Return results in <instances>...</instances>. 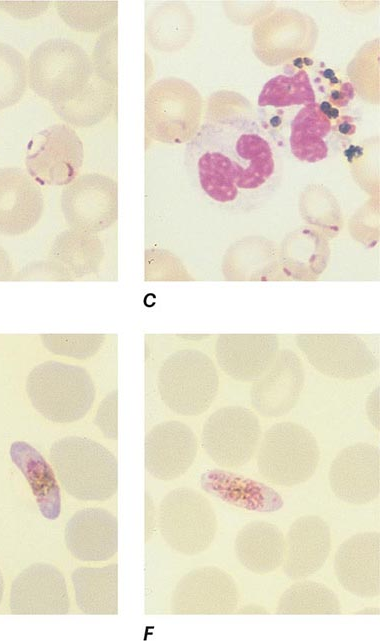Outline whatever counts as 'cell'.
Segmentation results:
<instances>
[{"label":"cell","instance_id":"1","mask_svg":"<svg viewBox=\"0 0 380 641\" xmlns=\"http://www.w3.org/2000/svg\"><path fill=\"white\" fill-rule=\"evenodd\" d=\"M184 159L201 194L232 214L263 207L283 179L279 144L268 129L247 116L205 122L187 143Z\"/></svg>","mask_w":380,"mask_h":641},{"label":"cell","instance_id":"2","mask_svg":"<svg viewBox=\"0 0 380 641\" xmlns=\"http://www.w3.org/2000/svg\"><path fill=\"white\" fill-rule=\"evenodd\" d=\"M49 459L63 489L78 500L104 501L117 491V459L92 439H58L50 447Z\"/></svg>","mask_w":380,"mask_h":641},{"label":"cell","instance_id":"3","mask_svg":"<svg viewBox=\"0 0 380 641\" xmlns=\"http://www.w3.org/2000/svg\"><path fill=\"white\" fill-rule=\"evenodd\" d=\"M25 388L36 411L55 423L82 419L96 396L95 384L85 368L55 360L36 365L27 376Z\"/></svg>","mask_w":380,"mask_h":641},{"label":"cell","instance_id":"4","mask_svg":"<svg viewBox=\"0 0 380 641\" xmlns=\"http://www.w3.org/2000/svg\"><path fill=\"white\" fill-rule=\"evenodd\" d=\"M27 68L29 87L51 105L73 99L94 73L85 50L60 37L50 38L35 47Z\"/></svg>","mask_w":380,"mask_h":641},{"label":"cell","instance_id":"5","mask_svg":"<svg viewBox=\"0 0 380 641\" xmlns=\"http://www.w3.org/2000/svg\"><path fill=\"white\" fill-rule=\"evenodd\" d=\"M320 460L315 436L304 426L289 421L270 426L257 451L259 474L268 482L292 487L309 480Z\"/></svg>","mask_w":380,"mask_h":641},{"label":"cell","instance_id":"6","mask_svg":"<svg viewBox=\"0 0 380 641\" xmlns=\"http://www.w3.org/2000/svg\"><path fill=\"white\" fill-rule=\"evenodd\" d=\"M157 387L164 404L182 416H198L213 403L219 389L214 363L204 353L182 349L161 364Z\"/></svg>","mask_w":380,"mask_h":641},{"label":"cell","instance_id":"7","mask_svg":"<svg viewBox=\"0 0 380 641\" xmlns=\"http://www.w3.org/2000/svg\"><path fill=\"white\" fill-rule=\"evenodd\" d=\"M158 525L163 539L173 550L193 556L204 552L213 542L217 517L203 494L180 487L162 499Z\"/></svg>","mask_w":380,"mask_h":641},{"label":"cell","instance_id":"8","mask_svg":"<svg viewBox=\"0 0 380 641\" xmlns=\"http://www.w3.org/2000/svg\"><path fill=\"white\" fill-rule=\"evenodd\" d=\"M262 430L259 418L250 409L224 406L204 422L201 443L208 457L223 468L235 469L247 464L255 455Z\"/></svg>","mask_w":380,"mask_h":641},{"label":"cell","instance_id":"9","mask_svg":"<svg viewBox=\"0 0 380 641\" xmlns=\"http://www.w3.org/2000/svg\"><path fill=\"white\" fill-rule=\"evenodd\" d=\"M199 98L187 82L166 78L152 84L145 95V129L162 142L191 138L197 125Z\"/></svg>","mask_w":380,"mask_h":641},{"label":"cell","instance_id":"10","mask_svg":"<svg viewBox=\"0 0 380 641\" xmlns=\"http://www.w3.org/2000/svg\"><path fill=\"white\" fill-rule=\"evenodd\" d=\"M84 161L83 143L63 123L36 133L28 144L25 165L29 176L44 186H66L78 177Z\"/></svg>","mask_w":380,"mask_h":641},{"label":"cell","instance_id":"11","mask_svg":"<svg viewBox=\"0 0 380 641\" xmlns=\"http://www.w3.org/2000/svg\"><path fill=\"white\" fill-rule=\"evenodd\" d=\"M60 204L71 229L97 234L117 220V183L104 174H82L63 188Z\"/></svg>","mask_w":380,"mask_h":641},{"label":"cell","instance_id":"12","mask_svg":"<svg viewBox=\"0 0 380 641\" xmlns=\"http://www.w3.org/2000/svg\"><path fill=\"white\" fill-rule=\"evenodd\" d=\"M239 591L230 574L216 566H203L185 574L173 589L174 615H226L237 609Z\"/></svg>","mask_w":380,"mask_h":641},{"label":"cell","instance_id":"13","mask_svg":"<svg viewBox=\"0 0 380 641\" xmlns=\"http://www.w3.org/2000/svg\"><path fill=\"white\" fill-rule=\"evenodd\" d=\"M328 478L340 500L353 505L372 502L380 492L378 447L365 442L345 447L333 459Z\"/></svg>","mask_w":380,"mask_h":641},{"label":"cell","instance_id":"14","mask_svg":"<svg viewBox=\"0 0 380 641\" xmlns=\"http://www.w3.org/2000/svg\"><path fill=\"white\" fill-rule=\"evenodd\" d=\"M14 615H63L70 609L65 578L53 565L34 563L13 581L9 599Z\"/></svg>","mask_w":380,"mask_h":641},{"label":"cell","instance_id":"15","mask_svg":"<svg viewBox=\"0 0 380 641\" xmlns=\"http://www.w3.org/2000/svg\"><path fill=\"white\" fill-rule=\"evenodd\" d=\"M197 452L195 433L180 421L158 423L145 437V467L159 480L169 481L182 476L192 466Z\"/></svg>","mask_w":380,"mask_h":641},{"label":"cell","instance_id":"16","mask_svg":"<svg viewBox=\"0 0 380 641\" xmlns=\"http://www.w3.org/2000/svg\"><path fill=\"white\" fill-rule=\"evenodd\" d=\"M334 572L349 593L376 597L380 593V534L362 532L345 540L334 557Z\"/></svg>","mask_w":380,"mask_h":641},{"label":"cell","instance_id":"17","mask_svg":"<svg viewBox=\"0 0 380 641\" xmlns=\"http://www.w3.org/2000/svg\"><path fill=\"white\" fill-rule=\"evenodd\" d=\"M44 198L39 185L18 167H0V234L28 233L40 221Z\"/></svg>","mask_w":380,"mask_h":641},{"label":"cell","instance_id":"18","mask_svg":"<svg viewBox=\"0 0 380 641\" xmlns=\"http://www.w3.org/2000/svg\"><path fill=\"white\" fill-rule=\"evenodd\" d=\"M305 382L301 362L292 352H284L250 388L253 408L267 418L281 417L298 403Z\"/></svg>","mask_w":380,"mask_h":641},{"label":"cell","instance_id":"19","mask_svg":"<svg viewBox=\"0 0 380 641\" xmlns=\"http://www.w3.org/2000/svg\"><path fill=\"white\" fill-rule=\"evenodd\" d=\"M300 346L312 366L332 378H362L376 367L367 347L355 337L305 336L301 338Z\"/></svg>","mask_w":380,"mask_h":641},{"label":"cell","instance_id":"20","mask_svg":"<svg viewBox=\"0 0 380 641\" xmlns=\"http://www.w3.org/2000/svg\"><path fill=\"white\" fill-rule=\"evenodd\" d=\"M65 544L73 557L85 562L106 561L118 549V521L99 507L77 511L66 523Z\"/></svg>","mask_w":380,"mask_h":641},{"label":"cell","instance_id":"21","mask_svg":"<svg viewBox=\"0 0 380 641\" xmlns=\"http://www.w3.org/2000/svg\"><path fill=\"white\" fill-rule=\"evenodd\" d=\"M331 550L330 527L317 515H305L290 526L285 539L282 562L285 575L292 580L319 571Z\"/></svg>","mask_w":380,"mask_h":641},{"label":"cell","instance_id":"22","mask_svg":"<svg viewBox=\"0 0 380 641\" xmlns=\"http://www.w3.org/2000/svg\"><path fill=\"white\" fill-rule=\"evenodd\" d=\"M277 349L273 336H221L217 360L232 379L253 382L272 364Z\"/></svg>","mask_w":380,"mask_h":641},{"label":"cell","instance_id":"23","mask_svg":"<svg viewBox=\"0 0 380 641\" xmlns=\"http://www.w3.org/2000/svg\"><path fill=\"white\" fill-rule=\"evenodd\" d=\"M234 551L238 561L249 571L256 574L270 573L283 562L285 537L272 523L252 521L238 532Z\"/></svg>","mask_w":380,"mask_h":641},{"label":"cell","instance_id":"24","mask_svg":"<svg viewBox=\"0 0 380 641\" xmlns=\"http://www.w3.org/2000/svg\"><path fill=\"white\" fill-rule=\"evenodd\" d=\"M78 608L89 615L118 614V565L79 567L72 573Z\"/></svg>","mask_w":380,"mask_h":641},{"label":"cell","instance_id":"25","mask_svg":"<svg viewBox=\"0 0 380 641\" xmlns=\"http://www.w3.org/2000/svg\"><path fill=\"white\" fill-rule=\"evenodd\" d=\"M332 121L322 112L319 103L302 106L290 122L289 148L301 162L317 163L328 157V138Z\"/></svg>","mask_w":380,"mask_h":641},{"label":"cell","instance_id":"26","mask_svg":"<svg viewBox=\"0 0 380 641\" xmlns=\"http://www.w3.org/2000/svg\"><path fill=\"white\" fill-rule=\"evenodd\" d=\"M48 257L72 279L80 278L99 269L104 258V247L96 234L70 228L54 238Z\"/></svg>","mask_w":380,"mask_h":641},{"label":"cell","instance_id":"27","mask_svg":"<svg viewBox=\"0 0 380 641\" xmlns=\"http://www.w3.org/2000/svg\"><path fill=\"white\" fill-rule=\"evenodd\" d=\"M116 100L117 87L93 73L73 99L52 107L65 122L77 127H90L103 121L112 112Z\"/></svg>","mask_w":380,"mask_h":641},{"label":"cell","instance_id":"28","mask_svg":"<svg viewBox=\"0 0 380 641\" xmlns=\"http://www.w3.org/2000/svg\"><path fill=\"white\" fill-rule=\"evenodd\" d=\"M341 604L326 585L303 580L291 585L281 595L276 614L281 615H339Z\"/></svg>","mask_w":380,"mask_h":641},{"label":"cell","instance_id":"29","mask_svg":"<svg viewBox=\"0 0 380 641\" xmlns=\"http://www.w3.org/2000/svg\"><path fill=\"white\" fill-rule=\"evenodd\" d=\"M316 102V95L306 70L290 75L279 74L269 79L258 96L259 107L283 109Z\"/></svg>","mask_w":380,"mask_h":641},{"label":"cell","instance_id":"30","mask_svg":"<svg viewBox=\"0 0 380 641\" xmlns=\"http://www.w3.org/2000/svg\"><path fill=\"white\" fill-rule=\"evenodd\" d=\"M55 7L61 19L70 27L94 33L112 26L118 14V2L57 1Z\"/></svg>","mask_w":380,"mask_h":641},{"label":"cell","instance_id":"31","mask_svg":"<svg viewBox=\"0 0 380 641\" xmlns=\"http://www.w3.org/2000/svg\"><path fill=\"white\" fill-rule=\"evenodd\" d=\"M27 82L24 56L13 46L0 42V110L15 105L22 98Z\"/></svg>","mask_w":380,"mask_h":641},{"label":"cell","instance_id":"32","mask_svg":"<svg viewBox=\"0 0 380 641\" xmlns=\"http://www.w3.org/2000/svg\"><path fill=\"white\" fill-rule=\"evenodd\" d=\"M42 344L51 353L75 359L94 356L105 340L104 334H42Z\"/></svg>","mask_w":380,"mask_h":641},{"label":"cell","instance_id":"33","mask_svg":"<svg viewBox=\"0 0 380 641\" xmlns=\"http://www.w3.org/2000/svg\"><path fill=\"white\" fill-rule=\"evenodd\" d=\"M117 23L110 26L97 39L90 58L94 73L117 87Z\"/></svg>","mask_w":380,"mask_h":641},{"label":"cell","instance_id":"34","mask_svg":"<svg viewBox=\"0 0 380 641\" xmlns=\"http://www.w3.org/2000/svg\"><path fill=\"white\" fill-rule=\"evenodd\" d=\"M30 279L72 280L65 270L50 259L28 263L14 278V280Z\"/></svg>","mask_w":380,"mask_h":641},{"label":"cell","instance_id":"35","mask_svg":"<svg viewBox=\"0 0 380 641\" xmlns=\"http://www.w3.org/2000/svg\"><path fill=\"white\" fill-rule=\"evenodd\" d=\"M118 391L110 392L101 402L94 423L103 435L109 439H117V398Z\"/></svg>","mask_w":380,"mask_h":641},{"label":"cell","instance_id":"36","mask_svg":"<svg viewBox=\"0 0 380 641\" xmlns=\"http://www.w3.org/2000/svg\"><path fill=\"white\" fill-rule=\"evenodd\" d=\"M50 2H0V9L9 12L15 18L29 19L42 14Z\"/></svg>","mask_w":380,"mask_h":641},{"label":"cell","instance_id":"37","mask_svg":"<svg viewBox=\"0 0 380 641\" xmlns=\"http://www.w3.org/2000/svg\"><path fill=\"white\" fill-rule=\"evenodd\" d=\"M13 265L8 253L0 246V281L11 279Z\"/></svg>","mask_w":380,"mask_h":641},{"label":"cell","instance_id":"38","mask_svg":"<svg viewBox=\"0 0 380 641\" xmlns=\"http://www.w3.org/2000/svg\"><path fill=\"white\" fill-rule=\"evenodd\" d=\"M378 403H379L378 394L376 397H373L372 399L369 398L367 402V415L377 429H379Z\"/></svg>","mask_w":380,"mask_h":641},{"label":"cell","instance_id":"39","mask_svg":"<svg viewBox=\"0 0 380 641\" xmlns=\"http://www.w3.org/2000/svg\"><path fill=\"white\" fill-rule=\"evenodd\" d=\"M3 594H4V579L0 571V604L3 598Z\"/></svg>","mask_w":380,"mask_h":641}]
</instances>
